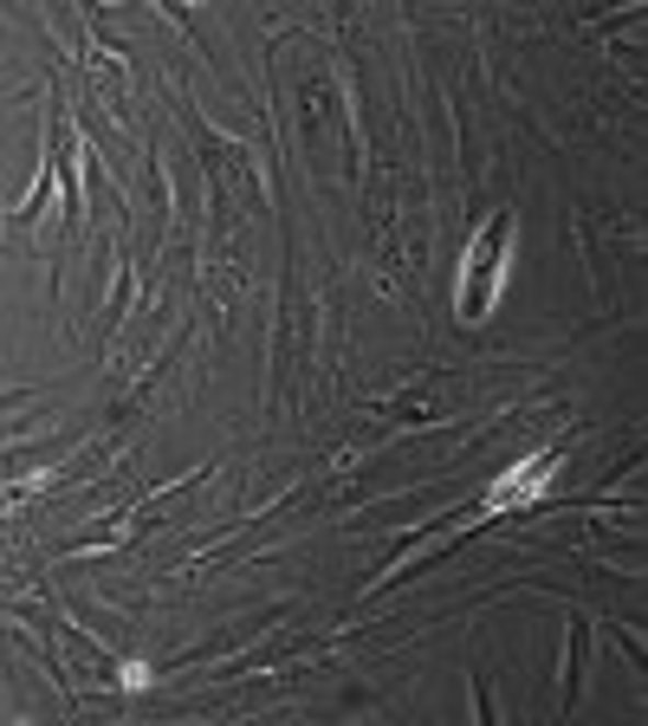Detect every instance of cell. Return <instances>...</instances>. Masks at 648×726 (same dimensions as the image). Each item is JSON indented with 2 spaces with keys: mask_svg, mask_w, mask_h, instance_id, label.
<instances>
[{
  "mask_svg": "<svg viewBox=\"0 0 648 726\" xmlns=\"http://www.w3.org/2000/svg\"><path fill=\"white\" fill-rule=\"evenodd\" d=\"M505 253H512V215L487 220V227L474 234V247H467V266L454 273V311H461L467 325H480V318L500 305V292H505Z\"/></svg>",
  "mask_w": 648,
  "mask_h": 726,
  "instance_id": "6da1fadb",
  "label": "cell"
},
{
  "mask_svg": "<svg viewBox=\"0 0 648 726\" xmlns=\"http://www.w3.org/2000/svg\"><path fill=\"white\" fill-rule=\"evenodd\" d=\"M545 467H552V454H532V461H519L512 474H505L500 487H493V500H487V512H500V507H525L538 487H545Z\"/></svg>",
  "mask_w": 648,
  "mask_h": 726,
  "instance_id": "7a4b0ae2",
  "label": "cell"
}]
</instances>
